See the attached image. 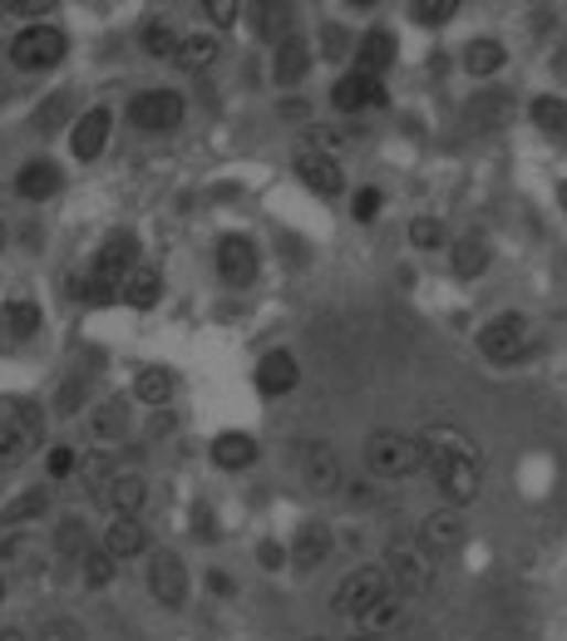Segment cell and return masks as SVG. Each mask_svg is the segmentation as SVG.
<instances>
[{"instance_id": "6da1fadb", "label": "cell", "mask_w": 567, "mask_h": 641, "mask_svg": "<svg viewBox=\"0 0 567 641\" xmlns=\"http://www.w3.org/2000/svg\"><path fill=\"white\" fill-rule=\"evenodd\" d=\"M419 445H425L429 479H435L439 499L449 509H464V503L479 499V479H484L479 474V455L459 429H429V435H419Z\"/></svg>"}, {"instance_id": "7a4b0ae2", "label": "cell", "mask_w": 567, "mask_h": 641, "mask_svg": "<svg viewBox=\"0 0 567 641\" xmlns=\"http://www.w3.org/2000/svg\"><path fill=\"white\" fill-rule=\"evenodd\" d=\"M40 435H45V415H40L30 400H0V469L25 464L40 449Z\"/></svg>"}, {"instance_id": "3957f363", "label": "cell", "mask_w": 567, "mask_h": 641, "mask_svg": "<svg viewBox=\"0 0 567 641\" xmlns=\"http://www.w3.org/2000/svg\"><path fill=\"white\" fill-rule=\"evenodd\" d=\"M365 469L375 479H405L425 469V445L415 435H400V429H375L365 439Z\"/></svg>"}, {"instance_id": "277c9868", "label": "cell", "mask_w": 567, "mask_h": 641, "mask_svg": "<svg viewBox=\"0 0 567 641\" xmlns=\"http://www.w3.org/2000/svg\"><path fill=\"white\" fill-rule=\"evenodd\" d=\"M65 50H69L65 30L40 20V25H25L20 35H10V65L25 70V75H45V70H55L65 60Z\"/></svg>"}, {"instance_id": "5b68a950", "label": "cell", "mask_w": 567, "mask_h": 641, "mask_svg": "<svg viewBox=\"0 0 567 641\" xmlns=\"http://www.w3.org/2000/svg\"><path fill=\"white\" fill-rule=\"evenodd\" d=\"M385 597H391V577H385V567H355V573L335 587V612L365 622Z\"/></svg>"}, {"instance_id": "8992f818", "label": "cell", "mask_w": 567, "mask_h": 641, "mask_svg": "<svg viewBox=\"0 0 567 641\" xmlns=\"http://www.w3.org/2000/svg\"><path fill=\"white\" fill-rule=\"evenodd\" d=\"M188 104L178 89H143L139 99H129V124L143 133H173L183 124Z\"/></svg>"}, {"instance_id": "52a82bcc", "label": "cell", "mask_w": 567, "mask_h": 641, "mask_svg": "<svg viewBox=\"0 0 567 641\" xmlns=\"http://www.w3.org/2000/svg\"><path fill=\"white\" fill-rule=\"evenodd\" d=\"M385 577L400 587V597H419L429 583H435L429 548L425 543H391V553H385Z\"/></svg>"}, {"instance_id": "ba28073f", "label": "cell", "mask_w": 567, "mask_h": 641, "mask_svg": "<svg viewBox=\"0 0 567 641\" xmlns=\"http://www.w3.org/2000/svg\"><path fill=\"white\" fill-rule=\"evenodd\" d=\"M523 345H528V317H518V311L493 317L484 325V335H479V351H484L493 365H513L523 355Z\"/></svg>"}, {"instance_id": "9c48e42d", "label": "cell", "mask_w": 567, "mask_h": 641, "mask_svg": "<svg viewBox=\"0 0 567 641\" xmlns=\"http://www.w3.org/2000/svg\"><path fill=\"white\" fill-rule=\"evenodd\" d=\"M217 277L227 287H252V277H257V242L243 233H227L217 242Z\"/></svg>"}, {"instance_id": "30bf717a", "label": "cell", "mask_w": 567, "mask_h": 641, "mask_svg": "<svg viewBox=\"0 0 567 641\" xmlns=\"http://www.w3.org/2000/svg\"><path fill=\"white\" fill-rule=\"evenodd\" d=\"M149 592L159 597L163 607H183L188 602V567L178 553H153V563H149Z\"/></svg>"}, {"instance_id": "8fae6325", "label": "cell", "mask_w": 567, "mask_h": 641, "mask_svg": "<svg viewBox=\"0 0 567 641\" xmlns=\"http://www.w3.org/2000/svg\"><path fill=\"white\" fill-rule=\"evenodd\" d=\"M331 548H335V538H331V528L325 523H301L297 528V538H291V548H287V563H291V573H317V567L331 558Z\"/></svg>"}, {"instance_id": "7c38bea8", "label": "cell", "mask_w": 567, "mask_h": 641, "mask_svg": "<svg viewBox=\"0 0 567 641\" xmlns=\"http://www.w3.org/2000/svg\"><path fill=\"white\" fill-rule=\"evenodd\" d=\"M301 483H307L311 493H335L341 489V455H335L325 439H317V445L301 449Z\"/></svg>"}, {"instance_id": "4fadbf2b", "label": "cell", "mask_w": 567, "mask_h": 641, "mask_svg": "<svg viewBox=\"0 0 567 641\" xmlns=\"http://www.w3.org/2000/svg\"><path fill=\"white\" fill-rule=\"evenodd\" d=\"M139 267V242H133L129 233H114V237H104V247H99V257H94V277H104V281H129V271Z\"/></svg>"}, {"instance_id": "5bb4252c", "label": "cell", "mask_w": 567, "mask_h": 641, "mask_svg": "<svg viewBox=\"0 0 567 641\" xmlns=\"http://www.w3.org/2000/svg\"><path fill=\"white\" fill-rule=\"evenodd\" d=\"M301 381V365L291 351H267L257 365V391L267 395V400H281V395H291Z\"/></svg>"}, {"instance_id": "9a60e30c", "label": "cell", "mask_w": 567, "mask_h": 641, "mask_svg": "<svg viewBox=\"0 0 567 641\" xmlns=\"http://www.w3.org/2000/svg\"><path fill=\"white\" fill-rule=\"evenodd\" d=\"M331 104L341 114H355V109H365V104H375V109H381V104H385V84L371 79V75H361V70H351V75L335 79Z\"/></svg>"}, {"instance_id": "2e32d148", "label": "cell", "mask_w": 567, "mask_h": 641, "mask_svg": "<svg viewBox=\"0 0 567 641\" xmlns=\"http://www.w3.org/2000/svg\"><path fill=\"white\" fill-rule=\"evenodd\" d=\"M109 124L114 114L109 109H89L75 119V133H69V149H75L79 163H94L104 153V143H109Z\"/></svg>"}, {"instance_id": "e0dca14e", "label": "cell", "mask_w": 567, "mask_h": 641, "mask_svg": "<svg viewBox=\"0 0 567 641\" xmlns=\"http://www.w3.org/2000/svg\"><path fill=\"white\" fill-rule=\"evenodd\" d=\"M257 435H247V429H223V435L213 439V464L227 469V474H243V469L257 464Z\"/></svg>"}, {"instance_id": "ac0fdd59", "label": "cell", "mask_w": 567, "mask_h": 641, "mask_svg": "<svg viewBox=\"0 0 567 641\" xmlns=\"http://www.w3.org/2000/svg\"><path fill=\"white\" fill-rule=\"evenodd\" d=\"M60 183H65V173H60L55 159H30L15 173V193L30 197V203H50V197L60 193Z\"/></svg>"}, {"instance_id": "d6986e66", "label": "cell", "mask_w": 567, "mask_h": 641, "mask_svg": "<svg viewBox=\"0 0 567 641\" xmlns=\"http://www.w3.org/2000/svg\"><path fill=\"white\" fill-rule=\"evenodd\" d=\"M271 75H277L281 89H291V84H301L311 75V45L297 35V30L277 45V55H271Z\"/></svg>"}, {"instance_id": "ffe728a7", "label": "cell", "mask_w": 567, "mask_h": 641, "mask_svg": "<svg viewBox=\"0 0 567 641\" xmlns=\"http://www.w3.org/2000/svg\"><path fill=\"white\" fill-rule=\"evenodd\" d=\"M297 178L317 197H335L345 188V173H341V163H335L331 153H301V159H297Z\"/></svg>"}, {"instance_id": "44dd1931", "label": "cell", "mask_w": 567, "mask_h": 641, "mask_svg": "<svg viewBox=\"0 0 567 641\" xmlns=\"http://www.w3.org/2000/svg\"><path fill=\"white\" fill-rule=\"evenodd\" d=\"M355 60H361V75H371V79H381L385 70L395 65V35L385 25H375V30H365V40L355 45Z\"/></svg>"}, {"instance_id": "7402d4cb", "label": "cell", "mask_w": 567, "mask_h": 641, "mask_svg": "<svg viewBox=\"0 0 567 641\" xmlns=\"http://www.w3.org/2000/svg\"><path fill=\"white\" fill-rule=\"evenodd\" d=\"M99 499L109 503V509L119 513V519H139L143 499H149V483H143L139 474H114V479L99 489Z\"/></svg>"}, {"instance_id": "603a6c76", "label": "cell", "mask_w": 567, "mask_h": 641, "mask_svg": "<svg viewBox=\"0 0 567 641\" xmlns=\"http://www.w3.org/2000/svg\"><path fill=\"white\" fill-rule=\"evenodd\" d=\"M89 435L99 439V445H119L124 435H129V395H109L99 409L89 415Z\"/></svg>"}, {"instance_id": "cb8c5ba5", "label": "cell", "mask_w": 567, "mask_h": 641, "mask_svg": "<svg viewBox=\"0 0 567 641\" xmlns=\"http://www.w3.org/2000/svg\"><path fill=\"white\" fill-rule=\"evenodd\" d=\"M104 548H109L114 563H129V558H139V553L149 548V528H143L139 519H114L109 533H104Z\"/></svg>"}, {"instance_id": "d4e9b609", "label": "cell", "mask_w": 567, "mask_h": 641, "mask_svg": "<svg viewBox=\"0 0 567 641\" xmlns=\"http://www.w3.org/2000/svg\"><path fill=\"white\" fill-rule=\"evenodd\" d=\"M459 538H464V519H459V509H435L425 523H419V543H425L429 553L454 548Z\"/></svg>"}, {"instance_id": "484cf974", "label": "cell", "mask_w": 567, "mask_h": 641, "mask_svg": "<svg viewBox=\"0 0 567 641\" xmlns=\"http://www.w3.org/2000/svg\"><path fill=\"white\" fill-rule=\"evenodd\" d=\"M178 381L168 365H143L139 375H133V400L149 405V409H168V400H173Z\"/></svg>"}, {"instance_id": "4316f807", "label": "cell", "mask_w": 567, "mask_h": 641, "mask_svg": "<svg viewBox=\"0 0 567 641\" xmlns=\"http://www.w3.org/2000/svg\"><path fill=\"white\" fill-rule=\"evenodd\" d=\"M159 297H163V271L139 261V267L129 271V281H124V301H129L133 311H153V307H159Z\"/></svg>"}, {"instance_id": "83f0119b", "label": "cell", "mask_w": 567, "mask_h": 641, "mask_svg": "<svg viewBox=\"0 0 567 641\" xmlns=\"http://www.w3.org/2000/svg\"><path fill=\"white\" fill-rule=\"evenodd\" d=\"M35 331H40V307H35V301L15 297V301L0 307V335H6V341H30Z\"/></svg>"}, {"instance_id": "f1b7e54d", "label": "cell", "mask_w": 567, "mask_h": 641, "mask_svg": "<svg viewBox=\"0 0 567 641\" xmlns=\"http://www.w3.org/2000/svg\"><path fill=\"white\" fill-rule=\"evenodd\" d=\"M503 60H509V50H503V40H469L464 45V70L474 79H489L503 70Z\"/></svg>"}, {"instance_id": "f546056e", "label": "cell", "mask_w": 567, "mask_h": 641, "mask_svg": "<svg viewBox=\"0 0 567 641\" xmlns=\"http://www.w3.org/2000/svg\"><path fill=\"white\" fill-rule=\"evenodd\" d=\"M45 509H50V489L40 483V489H25L20 499H10L6 509H0V523H6V528H25V523H35Z\"/></svg>"}, {"instance_id": "4dcf8cb0", "label": "cell", "mask_w": 567, "mask_h": 641, "mask_svg": "<svg viewBox=\"0 0 567 641\" xmlns=\"http://www.w3.org/2000/svg\"><path fill=\"white\" fill-rule=\"evenodd\" d=\"M217 50H223V45H217L213 35H183V40H178V55L173 60L188 70V75H197V70H213Z\"/></svg>"}, {"instance_id": "1f68e13d", "label": "cell", "mask_w": 567, "mask_h": 641, "mask_svg": "<svg viewBox=\"0 0 567 641\" xmlns=\"http://www.w3.org/2000/svg\"><path fill=\"white\" fill-rule=\"evenodd\" d=\"M528 119H533V129H543V133H567V99L538 94V99L528 104Z\"/></svg>"}, {"instance_id": "d6a6232c", "label": "cell", "mask_w": 567, "mask_h": 641, "mask_svg": "<svg viewBox=\"0 0 567 641\" xmlns=\"http://www.w3.org/2000/svg\"><path fill=\"white\" fill-rule=\"evenodd\" d=\"M449 257H454V271L459 277H479V271L489 267V247L479 237H459L454 247H449Z\"/></svg>"}, {"instance_id": "836d02e7", "label": "cell", "mask_w": 567, "mask_h": 641, "mask_svg": "<svg viewBox=\"0 0 567 641\" xmlns=\"http://www.w3.org/2000/svg\"><path fill=\"white\" fill-rule=\"evenodd\" d=\"M79 573H84V587H109L114 573H119V563L109 558V548H84Z\"/></svg>"}, {"instance_id": "e575fe53", "label": "cell", "mask_w": 567, "mask_h": 641, "mask_svg": "<svg viewBox=\"0 0 567 641\" xmlns=\"http://www.w3.org/2000/svg\"><path fill=\"white\" fill-rule=\"evenodd\" d=\"M178 30L168 25V20H149V25H143V35H139V45L149 50L153 60H168V55H178Z\"/></svg>"}, {"instance_id": "d590c367", "label": "cell", "mask_w": 567, "mask_h": 641, "mask_svg": "<svg viewBox=\"0 0 567 641\" xmlns=\"http://www.w3.org/2000/svg\"><path fill=\"white\" fill-rule=\"evenodd\" d=\"M84 548H89V528H84V519H60L55 553H65V558H84Z\"/></svg>"}, {"instance_id": "8d00e7d4", "label": "cell", "mask_w": 567, "mask_h": 641, "mask_svg": "<svg viewBox=\"0 0 567 641\" xmlns=\"http://www.w3.org/2000/svg\"><path fill=\"white\" fill-rule=\"evenodd\" d=\"M454 0H415V6H409V20H415V25H425V30H439V25H449V20H454Z\"/></svg>"}, {"instance_id": "74e56055", "label": "cell", "mask_w": 567, "mask_h": 641, "mask_svg": "<svg viewBox=\"0 0 567 641\" xmlns=\"http://www.w3.org/2000/svg\"><path fill=\"white\" fill-rule=\"evenodd\" d=\"M257 30L281 45V40L291 35V6H277V0H271V6H257Z\"/></svg>"}, {"instance_id": "f35d334b", "label": "cell", "mask_w": 567, "mask_h": 641, "mask_svg": "<svg viewBox=\"0 0 567 641\" xmlns=\"http://www.w3.org/2000/svg\"><path fill=\"white\" fill-rule=\"evenodd\" d=\"M79 301H84V307H114V301H124V287H119V281L94 277V271H89V277L79 281Z\"/></svg>"}, {"instance_id": "ab89813d", "label": "cell", "mask_w": 567, "mask_h": 641, "mask_svg": "<svg viewBox=\"0 0 567 641\" xmlns=\"http://www.w3.org/2000/svg\"><path fill=\"white\" fill-rule=\"evenodd\" d=\"M65 119H69V94H55V99H45V104L35 109L30 129H35V133H55Z\"/></svg>"}, {"instance_id": "60d3db41", "label": "cell", "mask_w": 567, "mask_h": 641, "mask_svg": "<svg viewBox=\"0 0 567 641\" xmlns=\"http://www.w3.org/2000/svg\"><path fill=\"white\" fill-rule=\"evenodd\" d=\"M409 242H415L419 252H439L445 247V223H439V217H415V223H409Z\"/></svg>"}, {"instance_id": "b9f144b4", "label": "cell", "mask_w": 567, "mask_h": 641, "mask_svg": "<svg viewBox=\"0 0 567 641\" xmlns=\"http://www.w3.org/2000/svg\"><path fill=\"white\" fill-rule=\"evenodd\" d=\"M381 207H385L381 188H361V193H355V203H351V217H355V223H375V217H381Z\"/></svg>"}, {"instance_id": "7bdbcfd3", "label": "cell", "mask_w": 567, "mask_h": 641, "mask_svg": "<svg viewBox=\"0 0 567 641\" xmlns=\"http://www.w3.org/2000/svg\"><path fill=\"white\" fill-rule=\"evenodd\" d=\"M351 45H355V40L345 35V25H335V20H331V25H321V50H325V60H345V55H351Z\"/></svg>"}, {"instance_id": "ee69618b", "label": "cell", "mask_w": 567, "mask_h": 641, "mask_svg": "<svg viewBox=\"0 0 567 641\" xmlns=\"http://www.w3.org/2000/svg\"><path fill=\"white\" fill-rule=\"evenodd\" d=\"M391 622H400V597H385V602L381 607H375V612L371 617H365V632H375V637H381V627H391Z\"/></svg>"}, {"instance_id": "f6af8a7d", "label": "cell", "mask_w": 567, "mask_h": 641, "mask_svg": "<svg viewBox=\"0 0 567 641\" xmlns=\"http://www.w3.org/2000/svg\"><path fill=\"white\" fill-rule=\"evenodd\" d=\"M45 474L55 479V483L75 474V449H65V445H55V449H50V459H45Z\"/></svg>"}, {"instance_id": "bcb514c9", "label": "cell", "mask_w": 567, "mask_h": 641, "mask_svg": "<svg viewBox=\"0 0 567 641\" xmlns=\"http://www.w3.org/2000/svg\"><path fill=\"white\" fill-rule=\"evenodd\" d=\"M84 391H89V381H65V391L55 395V409H60V415H79Z\"/></svg>"}, {"instance_id": "7dc6e473", "label": "cell", "mask_w": 567, "mask_h": 641, "mask_svg": "<svg viewBox=\"0 0 567 641\" xmlns=\"http://www.w3.org/2000/svg\"><path fill=\"white\" fill-rule=\"evenodd\" d=\"M109 479H114V464H109L104 455H89V459H84V483H99V489H104Z\"/></svg>"}, {"instance_id": "c3c4849f", "label": "cell", "mask_w": 567, "mask_h": 641, "mask_svg": "<svg viewBox=\"0 0 567 641\" xmlns=\"http://www.w3.org/2000/svg\"><path fill=\"white\" fill-rule=\"evenodd\" d=\"M257 558H261V567H267V573H281V567H287V548H281L277 538H267L257 548Z\"/></svg>"}, {"instance_id": "681fc988", "label": "cell", "mask_w": 567, "mask_h": 641, "mask_svg": "<svg viewBox=\"0 0 567 641\" xmlns=\"http://www.w3.org/2000/svg\"><path fill=\"white\" fill-rule=\"evenodd\" d=\"M40 641H89V637H84L75 622H50V627H45V637H40Z\"/></svg>"}, {"instance_id": "f907efd6", "label": "cell", "mask_w": 567, "mask_h": 641, "mask_svg": "<svg viewBox=\"0 0 567 641\" xmlns=\"http://www.w3.org/2000/svg\"><path fill=\"white\" fill-rule=\"evenodd\" d=\"M207 10H213V20H217V25H233V20H237V10H243V6H233V0H213V6H207Z\"/></svg>"}, {"instance_id": "816d5d0a", "label": "cell", "mask_w": 567, "mask_h": 641, "mask_svg": "<svg viewBox=\"0 0 567 641\" xmlns=\"http://www.w3.org/2000/svg\"><path fill=\"white\" fill-rule=\"evenodd\" d=\"M173 429H178L173 409H153V435H173Z\"/></svg>"}, {"instance_id": "f5cc1de1", "label": "cell", "mask_w": 567, "mask_h": 641, "mask_svg": "<svg viewBox=\"0 0 567 641\" xmlns=\"http://www.w3.org/2000/svg\"><path fill=\"white\" fill-rule=\"evenodd\" d=\"M207 587H213L217 597H233V577H223V573H207Z\"/></svg>"}, {"instance_id": "db71d44e", "label": "cell", "mask_w": 567, "mask_h": 641, "mask_svg": "<svg viewBox=\"0 0 567 641\" xmlns=\"http://www.w3.org/2000/svg\"><path fill=\"white\" fill-rule=\"evenodd\" d=\"M0 641H25V632H15V627H6V632H0Z\"/></svg>"}, {"instance_id": "11a10c76", "label": "cell", "mask_w": 567, "mask_h": 641, "mask_svg": "<svg viewBox=\"0 0 567 641\" xmlns=\"http://www.w3.org/2000/svg\"><path fill=\"white\" fill-rule=\"evenodd\" d=\"M351 641H381V637H375V632H355Z\"/></svg>"}, {"instance_id": "9f6ffc18", "label": "cell", "mask_w": 567, "mask_h": 641, "mask_svg": "<svg viewBox=\"0 0 567 641\" xmlns=\"http://www.w3.org/2000/svg\"><path fill=\"white\" fill-rule=\"evenodd\" d=\"M558 203L567 207V178H563V188H558Z\"/></svg>"}, {"instance_id": "6f0895ef", "label": "cell", "mask_w": 567, "mask_h": 641, "mask_svg": "<svg viewBox=\"0 0 567 641\" xmlns=\"http://www.w3.org/2000/svg\"><path fill=\"white\" fill-rule=\"evenodd\" d=\"M0 252H6V223H0Z\"/></svg>"}, {"instance_id": "680465c9", "label": "cell", "mask_w": 567, "mask_h": 641, "mask_svg": "<svg viewBox=\"0 0 567 641\" xmlns=\"http://www.w3.org/2000/svg\"><path fill=\"white\" fill-rule=\"evenodd\" d=\"M0 602H6V583H0Z\"/></svg>"}, {"instance_id": "91938a15", "label": "cell", "mask_w": 567, "mask_h": 641, "mask_svg": "<svg viewBox=\"0 0 567 641\" xmlns=\"http://www.w3.org/2000/svg\"><path fill=\"white\" fill-rule=\"evenodd\" d=\"M311 641H325V637H311Z\"/></svg>"}]
</instances>
